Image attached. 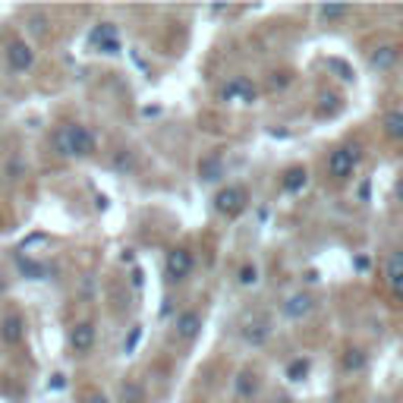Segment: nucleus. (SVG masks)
Segmentation results:
<instances>
[{"label": "nucleus", "mask_w": 403, "mask_h": 403, "mask_svg": "<svg viewBox=\"0 0 403 403\" xmlns=\"http://www.w3.org/2000/svg\"><path fill=\"white\" fill-rule=\"evenodd\" d=\"M94 132L79 123H69L54 132V148L63 157H92L94 155Z\"/></svg>", "instance_id": "nucleus-1"}, {"label": "nucleus", "mask_w": 403, "mask_h": 403, "mask_svg": "<svg viewBox=\"0 0 403 403\" xmlns=\"http://www.w3.org/2000/svg\"><path fill=\"white\" fill-rule=\"evenodd\" d=\"M359 161H362L359 145H337V148L327 155V174H331L337 183H344V180H350V176L356 174Z\"/></svg>", "instance_id": "nucleus-2"}, {"label": "nucleus", "mask_w": 403, "mask_h": 403, "mask_svg": "<svg viewBox=\"0 0 403 403\" xmlns=\"http://www.w3.org/2000/svg\"><path fill=\"white\" fill-rule=\"evenodd\" d=\"M249 208V192L246 186H224L214 192V211L224 218H239Z\"/></svg>", "instance_id": "nucleus-3"}, {"label": "nucleus", "mask_w": 403, "mask_h": 403, "mask_svg": "<svg viewBox=\"0 0 403 403\" xmlns=\"http://www.w3.org/2000/svg\"><path fill=\"white\" fill-rule=\"evenodd\" d=\"M192 268H195V258H192V252L183 249V246L180 249H170L167 258H164V274H167L170 283L186 281V277L192 274Z\"/></svg>", "instance_id": "nucleus-4"}, {"label": "nucleus", "mask_w": 403, "mask_h": 403, "mask_svg": "<svg viewBox=\"0 0 403 403\" xmlns=\"http://www.w3.org/2000/svg\"><path fill=\"white\" fill-rule=\"evenodd\" d=\"M88 44L101 54H120L123 44H120V31L113 22H98L92 31H88Z\"/></svg>", "instance_id": "nucleus-5"}, {"label": "nucleus", "mask_w": 403, "mask_h": 403, "mask_svg": "<svg viewBox=\"0 0 403 403\" xmlns=\"http://www.w3.org/2000/svg\"><path fill=\"white\" fill-rule=\"evenodd\" d=\"M281 312H283V318H290V321L309 318V315L315 312V296L306 293V290H299V293H290L287 299H283Z\"/></svg>", "instance_id": "nucleus-6"}, {"label": "nucleus", "mask_w": 403, "mask_h": 403, "mask_svg": "<svg viewBox=\"0 0 403 403\" xmlns=\"http://www.w3.org/2000/svg\"><path fill=\"white\" fill-rule=\"evenodd\" d=\"M202 315L195 312V309H183L180 315H176V321H174V334H176V340H195L202 334Z\"/></svg>", "instance_id": "nucleus-7"}, {"label": "nucleus", "mask_w": 403, "mask_h": 403, "mask_svg": "<svg viewBox=\"0 0 403 403\" xmlns=\"http://www.w3.org/2000/svg\"><path fill=\"white\" fill-rule=\"evenodd\" d=\"M255 98H258V88L252 85L246 76H236V79H230L220 88V101H243V104H252Z\"/></svg>", "instance_id": "nucleus-8"}, {"label": "nucleus", "mask_w": 403, "mask_h": 403, "mask_svg": "<svg viewBox=\"0 0 403 403\" xmlns=\"http://www.w3.org/2000/svg\"><path fill=\"white\" fill-rule=\"evenodd\" d=\"M397 60H400V48H397V44H381V48H375L369 54V66L375 69V73H388V69H394Z\"/></svg>", "instance_id": "nucleus-9"}, {"label": "nucleus", "mask_w": 403, "mask_h": 403, "mask_svg": "<svg viewBox=\"0 0 403 403\" xmlns=\"http://www.w3.org/2000/svg\"><path fill=\"white\" fill-rule=\"evenodd\" d=\"M6 60H10L13 73H25V69H31V63H35V50L25 41H13L10 48H6Z\"/></svg>", "instance_id": "nucleus-10"}, {"label": "nucleus", "mask_w": 403, "mask_h": 403, "mask_svg": "<svg viewBox=\"0 0 403 403\" xmlns=\"http://www.w3.org/2000/svg\"><path fill=\"white\" fill-rule=\"evenodd\" d=\"M239 334H243V340L249 346H264L268 337H271V321L268 318H249Z\"/></svg>", "instance_id": "nucleus-11"}, {"label": "nucleus", "mask_w": 403, "mask_h": 403, "mask_svg": "<svg viewBox=\"0 0 403 403\" xmlns=\"http://www.w3.org/2000/svg\"><path fill=\"white\" fill-rule=\"evenodd\" d=\"M258 388H262V381H258V372H252V369H243L233 378V394H236L239 400H252V397L258 394Z\"/></svg>", "instance_id": "nucleus-12"}, {"label": "nucleus", "mask_w": 403, "mask_h": 403, "mask_svg": "<svg viewBox=\"0 0 403 403\" xmlns=\"http://www.w3.org/2000/svg\"><path fill=\"white\" fill-rule=\"evenodd\" d=\"M94 337H98V334H94L92 321H79V325L69 331V346H73L76 353H88L94 346Z\"/></svg>", "instance_id": "nucleus-13"}, {"label": "nucleus", "mask_w": 403, "mask_h": 403, "mask_svg": "<svg viewBox=\"0 0 403 403\" xmlns=\"http://www.w3.org/2000/svg\"><path fill=\"white\" fill-rule=\"evenodd\" d=\"M384 277H388V287L403 296V249L390 252L388 264H384Z\"/></svg>", "instance_id": "nucleus-14"}, {"label": "nucleus", "mask_w": 403, "mask_h": 403, "mask_svg": "<svg viewBox=\"0 0 403 403\" xmlns=\"http://www.w3.org/2000/svg\"><path fill=\"white\" fill-rule=\"evenodd\" d=\"M306 183H309V170L306 167H287L283 170V176H281V186H283V192H290V195H296V192H302L306 189Z\"/></svg>", "instance_id": "nucleus-15"}, {"label": "nucleus", "mask_w": 403, "mask_h": 403, "mask_svg": "<svg viewBox=\"0 0 403 403\" xmlns=\"http://www.w3.org/2000/svg\"><path fill=\"white\" fill-rule=\"evenodd\" d=\"M0 337L6 340V344H22V337H25V321H22V315H6L3 321H0Z\"/></svg>", "instance_id": "nucleus-16"}, {"label": "nucleus", "mask_w": 403, "mask_h": 403, "mask_svg": "<svg viewBox=\"0 0 403 403\" xmlns=\"http://www.w3.org/2000/svg\"><path fill=\"white\" fill-rule=\"evenodd\" d=\"M365 365H369V353L359 350V346H350V350L344 353V359H340V369H344L346 375H359V372H365Z\"/></svg>", "instance_id": "nucleus-17"}, {"label": "nucleus", "mask_w": 403, "mask_h": 403, "mask_svg": "<svg viewBox=\"0 0 403 403\" xmlns=\"http://www.w3.org/2000/svg\"><path fill=\"white\" fill-rule=\"evenodd\" d=\"M220 176H224V161H220V155H208L199 161V180L202 183H218Z\"/></svg>", "instance_id": "nucleus-18"}, {"label": "nucleus", "mask_w": 403, "mask_h": 403, "mask_svg": "<svg viewBox=\"0 0 403 403\" xmlns=\"http://www.w3.org/2000/svg\"><path fill=\"white\" fill-rule=\"evenodd\" d=\"M381 126H384V136L403 145V111H390V113H384Z\"/></svg>", "instance_id": "nucleus-19"}, {"label": "nucleus", "mask_w": 403, "mask_h": 403, "mask_svg": "<svg viewBox=\"0 0 403 403\" xmlns=\"http://www.w3.org/2000/svg\"><path fill=\"white\" fill-rule=\"evenodd\" d=\"M318 16H321V22H340V19L353 16V6L350 3H325V6H318Z\"/></svg>", "instance_id": "nucleus-20"}, {"label": "nucleus", "mask_w": 403, "mask_h": 403, "mask_svg": "<svg viewBox=\"0 0 403 403\" xmlns=\"http://www.w3.org/2000/svg\"><path fill=\"white\" fill-rule=\"evenodd\" d=\"M309 372H312V362H309V359H302V356L290 359V365H287V378H290V381H306Z\"/></svg>", "instance_id": "nucleus-21"}, {"label": "nucleus", "mask_w": 403, "mask_h": 403, "mask_svg": "<svg viewBox=\"0 0 403 403\" xmlns=\"http://www.w3.org/2000/svg\"><path fill=\"white\" fill-rule=\"evenodd\" d=\"M16 264H19V271H22V277H29V281H38V277H44V268H41L38 262H31V258L19 255Z\"/></svg>", "instance_id": "nucleus-22"}, {"label": "nucleus", "mask_w": 403, "mask_h": 403, "mask_svg": "<svg viewBox=\"0 0 403 403\" xmlns=\"http://www.w3.org/2000/svg\"><path fill=\"white\" fill-rule=\"evenodd\" d=\"M236 281L243 283V287L258 283V268H255V264H243V268H239V274H236Z\"/></svg>", "instance_id": "nucleus-23"}, {"label": "nucleus", "mask_w": 403, "mask_h": 403, "mask_svg": "<svg viewBox=\"0 0 403 403\" xmlns=\"http://www.w3.org/2000/svg\"><path fill=\"white\" fill-rule=\"evenodd\" d=\"M139 337H142V325H136V327L129 331V337H126V344H123V353H132V350H136Z\"/></svg>", "instance_id": "nucleus-24"}, {"label": "nucleus", "mask_w": 403, "mask_h": 403, "mask_svg": "<svg viewBox=\"0 0 403 403\" xmlns=\"http://www.w3.org/2000/svg\"><path fill=\"white\" fill-rule=\"evenodd\" d=\"M327 66H331V69H337V73H340V79L353 82V69H350V66H346V63H344V60H327Z\"/></svg>", "instance_id": "nucleus-25"}, {"label": "nucleus", "mask_w": 403, "mask_h": 403, "mask_svg": "<svg viewBox=\"0 0 403 403\" xmlns=\"http://www.w3.org/2000/svg\"><path fill=\"white\" fill-rule=\"evenodd\" d=\"M44 25H48V19H44V16H31L29 19V31H31V35H44V31H48Z\"/></svg>", "instance_id": "nucleus-26"}, {"label": "nucleus", "mask_w": 403, "mask_h": 403, "mask_svg": "<svg viewBox=\"0 0 403 403\" xmlns=\"http://www.w3.org/2000/svg\"><path fill=\"white\" fill-rule=\"evenodd\" d=\"M6 174L19 176V174H22V161H19V157H16V161H10V164H6Z\"/></svg>", "instance_id": "nucleus-27"}, {"label": "nucleus", "mask_w": 403, "mask_h": 403, "mask_svg": "<svg viewBox=\"0 0 403 403\" xmlns=\"http://www.w3.org/2000/svg\"><path fill=\"white\" fill-rule=\"evenodd\" d=\"M63 384H66V378H63V375H54V378H50V388H54V390H60Z\"/></svg>", "instance_id": "nucleus-28"}, {"label": "nucleus", "mask_w": 403, "mask_h": 403, "mask_svg": "<svg viewBox=\"0 0 403 403\" xmlns=\"http://www.w3.org/2000/svg\"><path fill=\"white\" fill-rule=\"evenodd\" d=\"M85 403H111V400H107L104 394H92V397H85Z\"/></svg>", "instance_id": "nucleus-29"}, {"label": "nucleus", "mask_w": 403, "mask_h": 403, "mask_svg": "<svg viewBox=\"0 0 403 403\" xmlns=\"http://www.w3.org/2000/svg\"><path fill=\"white\" fill-rule=\"evenodd\" d=\"M394 192H397V199L403 202V174H400V180H397V186H394Z\"/></svg>", "instance_id": "nucleus-30"}]
</instances>
